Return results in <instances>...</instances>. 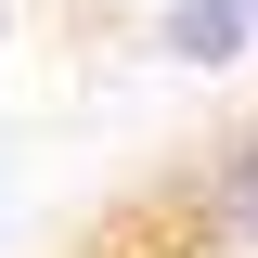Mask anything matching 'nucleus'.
Here are the masks:
<instances>
[{
	"label": "nucleus",
	"mask_w": 258,
	"mask_h": 258,
	"mask_svg": "<svg viewBox=\"0 0 258 258\" xmlns=\"http://www.w3.org/2000/svg\"><path fill=\"white\" fill-rule=\"evenodd\" d=\"M155 52L194 64V78H220V64L258 52V0H168V13H155Z\"/></svg>",
	"instance_id": "nucleus-1"
},
{
	"label": "nucleus",
	"mask_w": 258,
	"mask_h": 258,
	"mask_svg": "<svg viewBox=\"0 0 258 258\" xmlns=\"http://www.w3.org/2000/svg\"><path fill=\"white\" fill-rule=\"evenodd\" d=\"M194 232H207L220 258H258V129L220 142V168L194 181Z\"/></svg>",
	"instance_id": "nucleus-2"
}]
</instances>
